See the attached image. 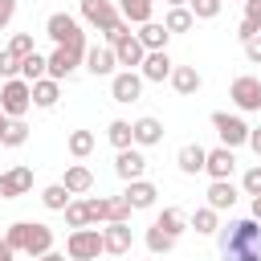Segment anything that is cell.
Listing matches in <instances>:
<instances>
[{"instance_id":"6da1fadb","label":"cell","mask_w":261,"mask_h":261,"mask_svg":"<svg viewBox=\"0 0 261 261\" xmlns=\"http://www.w3.org/2000/svg\"><path fill=\"white\" fill-rule=\"evenodd\" d=\"M220 253L224 261H261V220L257 216L228 220L220 228Z\"/></svg>"},{"instance_id":"7a4b0ae2","label":"cell","mask_w":261,"mask_h":261,"mask_svg":"<svg viewBox=\"0 0 261 261\" xmlns=\"http://www.w3.org/2000/svg\"><path fill=\"white\" fill-rule=\"evenodd\" d=\"M45 37H49L53 45L90 49V45H86V33H82V20H77V16H69V12H53V16L45 20Z\"/></svg>"},{"instance_id":"3957f363","label":"cell","mask_w":261,"mask_h":261,"mask_svg":"<svg viewBox=\"0 0 261 261\" xmlns=\"http://www.w3.org/2000/svg\"><path fill=\"white\" fill-rule=\"evenodd\" d=\"M98 253H106V245H102V228H73L69 237H65V257L69 261H98Z\"/></svg>"},{"instance_id":"277c9868","label":"cell","mask_w":261,"mask_h":261,"mask_svg":"<svg viewBox=\"0 0 261 261\" xmlns=\"http://www.w3.org/2000/svg\"><path fill=\"white\" fill-rule=\"evenodd\" d=\"M29 106H33V82H24V77H8V82L0 86V110H4L8 118H24Z\"/></svg>"},{"instance_id":"5b68a950","label":"cell","mask_w":261,"mask_h":261,"mask_svg":"<svg viewBox=\"0 0 261 261\" xmlns=\"http://www.w3.org/2000/svg\"><path fill=\"white\" fill-rule=\"evenodd\" d=\"M212 130L220 135V143H224V147H232V151H237V147H245V143H249V130H253V126H249L241 114L216 110V114H212Z\"/></svg>"},{"instance_id":"8992f818","label":"cell","mask_w":261,"mask_h":261,"mask_svg":"<svg viewBox=\"0 0 261 261\" xmlns=\"http://www.w3.org/2000/svg\"><path fill=\"white\" fill-rule=\"evenodd\" d=\"M228 98H232V106L237 110H261V77H253V73H241L237 82H232V90H228Z\"/></svg>"},{"instance_id":"52a82bcc","label":"cell","mask_w":261,"mask_h":261,"mask_svg":"<svg viewBox=\"0 0 261 261\" xmlns=\"http://www.w3.org/2000/svg\"><path fill=\"white\" fill-rule=\"evenodd\" d=\"M82 61H86V49H73V45H53V53H49V77L65 82V77H69Z\"/></svg>"},{"instance_id":"ba28073f","label":"cell","mask_w":261,"mask_h":261,"mask_svg":"<svg viewBox=\"0 0 261 261\" xmlns=\"http://www.w3.org/2000/svg\"><path fill=\"white\" fill-rule=\"evenodd\" d=\"M82 20L94 24L98 33H106L114 20H122V12H118L114 0H82Z\"/></svg>"},{"instance_id":"9c48e42d","label":"cell","mask_w":261,"mask_h":261,"mask_svg":"<svg viewBox=\"0 0 261 261\" xmlns=\"http://www.w3.org/2000/svg\"><path fill=\"white\" fill-rule=\"evenodd\" d=\"M110 98L114 102H139L143 98V73H135V69H122V73H114L110 77Z\"/></svg>"},{"instance_id":"30bf717a","label":"cell","mask_w":261,"mask_h":261,"mask_svg":"<svg viewBox=\"0 0 261 261\" xmlns=\"http://www.w3.org/2000/svg\"><path fill=\"white\" fill-rule=\"evenodd\" d=\"M102 245H106V253H114V257H126V253H130V245H135V232H130V224H126V220H110V224L102 228Z\"/></svg>"},{"instance_id":"8fae6325","label":"cell","mask_w":261,"mask_h":261,"mask_svg":"<svg viewBox=\"0 0 261 261\" xmlns=\"http://www.w3.org/2000/svg\"><path fill=\"white\" fill-rule=\"evenodd\" d=\"M33 188V167H8L0 171V200H16Z\"/></svg>"},{"instance_id":"7c38bea8","label":"cell","mask_w":261,"mask_h":261,"mask_svg":"<svg viewBox=\"0 0 261 261\" xmlns=\"http://www.w3.org/2000/svg\"><path fill=\"white\" fill-rule=\"evenodd\" d=\"M82 65H86L94 77H114V65H118V57H114V49H110V45H90Z\"/></svg>"},{"instance_id":"4fadbf2b","label":"cell","mask_w":261,"mask_h":261,"mask_svg":"<svg viewBox=\"0 0 261 261\" xmlns=\"http://www.w3.org/2000/svg\"><path fill=\"white\" fill-rule=\"evenodd\" d=\"M171 57H167V49H151L147 57H143V65H139V73H143V82H167L171 77Z\"/></svg>"},{"instance_id":"5bb4252c","label":"cell","mask_w":261,"mask_h":261,"mask_svg":"<svg viewBox=\"0 0 261 261\" xmlns=\"http://www.w3.org/2000/svg\"><path fill=\"white\" fill-rule=\"evenodd\" d=\"M114 171H118V179H143V171H147V159H143V151L139 147H122L118 151V159H114Z\"/></svg>"},{"instance_id":"9a60e30c","label":"cell","mask_w":261,"mask_h":261,"mask_svg":"<svg viewBox=\"0 0 261 261\" xmlns=\"http://www.w3.org/2000/svg\"><path fill=\"white\" fill-rule=\"evenodd\" d=\"M114 49V57H118V65L122 69H135V65H143V57H147V45L139 41V33H130V37H122L118 45H110Z\"/></svg>"},{"instance_id":"2e32d148","label":"cell","mask_w":261,"mask_h":261,"mask_svg":"<svg viewBox=\"0 0 261 261\" xmlns=\"http://www.w3.org/2000/svg\"><path fill=\"white\" fill-rule=\"evenodd\" d=\"M204 171L212 175V179H228L232 171H237V155H232V147H216V151H208V163H204Z\"/></svg>"},{"instance_id":"e0dca14e","label":"cell","mask_w":261,"mask_h":261,"mask_svg":"<svg viewBox=\"0 0 261 261\" xmlns=\"http://www.w3.org/2000/svg\"><path fill=\"white\" fill-rule=\"evenodd\" d=\"M167 82H171V90H175V94H184V98H192V94L204 86V77H200V69H196V65H175Z\"/></svg>"},{"instance_id":"ac0fdd59","label":"cell","mask_w":261,"mask_h":261,"mask_svg":"<svg viewBox=\"0 0 261 261\" xmlns=\"http://www.w3.org/2000/svg\"><path fill=\"white\" fill-rule=\"evenodd\" d=\"M130 130H135V147H155V143H163V122H159V118H151V114L135 118V122H130Z\"/></svg>"},{"instance_id":"d6986e66","label":"cell","mask_w":261,"mask_h":261,"mask_svg":"<svg viewBox=\"0 0 261 261\" xmlns=\"http://www.w3.org/2000/svg\"><path fill=\"white\" fill-rule=\"evenodd\" d=\"M175 163H179V171H184V175H200V171H204V163H208V151H204L200 143H184V147H179V155H175Z\"/></svg>"},{"instance_id":"ffe728a7","label":"cell","mask_w":261,"mask_h":261,"mask_svg":"<svg viewBox=\"0 0 261 261\" xmlns=\"http://www.w3.org/2000/svg\"><path fill=\"white\" fill-rule=\"evenodd\" d=\"M49 249H53V228H49V224H33V220H29L24 253H29V257H45Z\"/></svg>"},{"instance_id":"44dd1931","label":"cell","mask_w":261,"mask_h":261,"mask_svg":"<svg viewBox=\"0 0 261 261\" xmlns=\"http://www.w3.org/2000/svg\"><path fill=\"white\" fill-rule=\"evenodd\" d=\"M61 184H65L73 196H86V192L94 188V171H90L86 163H69V167H65V175H61Z\"/></svg>"},{"instance_id":"7402d4cb","label":"cell","mask_w":261,"mask_h":261,"mask_svg":"<svg viewBox=\"0 0 261 261\" xmlns=\"http://www.w3.org/2000/svg\"><path fill=\"white\" fill-rule=\"evenodd\" d=\"M122 196H126V200H130V208L139 212V208H155V196H159V188H155V184H147V179H130Z\"/></svg>"},{"instance_id":"603a6c76","label":"cell","mask_w":261,"mask_h":261,"mask_svg":"<svg viewBox=\"0 0 261 261\" xmlns=\"http://www.w3.org/2000/svg\"><path fill=\"white\" fill-rule=\"evenodd\" d=\"M57 98H61V82H57V77H41V82H33V106L53 110Z\"/></svg>"},{"instance_id":"cb8c5ba5","label":"cell","mask_w":261,"mask_h":261,"mask_svg":"<svg viewBox=\"0 0 261 261\" xmlns=\"http://www.w3.org/2000/svg\"><path fill=\"white\" fill-rule=\"evenodd\" d=\"M208 204H212L216 212L232 208V204H237V188H232V179H212V184H208Z\"/></svg>"},{"instance_id":"d4e9b609","label":"cell","mask_w":261,"mask_h":261,"mask_svg":"<svg viewBox=\"0 0 261 261\" xmlns=\"http://www.w3.org/2000/svg\"><path fill=\"white\" fill-rule=\"evenodd\" d=\"M139 41H143V45H147V53H151V49H167L171 33H167V24H159V20H147V24H139Z\"/></svg>"},{"instance_id":"484cf974","label":"cell","mask_w":261,"mask_h":261,"mask_svg":"<svg viewBox=\"0 0 261 261\" xmlns=\"http://www.w3.org/2000/svg\"><path fill=\"white\" fill-rule=\"evenodd\" d=\"M118 12H122V20H130V24H147L151 12H155V0H118Z\"/></svg>"},{"instance_id":"4316f807","label":"cell","mask_w":261,"mask_h":261,"mask_svg":"<svg viewBox=\"0 0 261 261\" xmlns=\"http://www.w3.org/2000/svg\"><path fill=\"white\" fill-rule=\"evenodd\" d=\"M143 241H147L151 257H163V253H171V249H175V241H179V237H171V232H163L159 224H151V228L143 232Z\"/></svg>"},{"instance_id":"83f0119b","label":"cell","mask_w":261,"mask_h":261,"mask_svg":"<svg viewBox=\"0 0 261 261\" xmlns=\"http://www.w3.org/2000/svg\"><path fill=\"white\" fill-rule=\"evenodd\" d=\"M20 77H24V82H41V77H49V57H41V53L20 57Z\"/></svg>"},{"instance_id":"f1b7e54d","label":"cell","mask_w":261,"mask_h":261,"mask_svg":"<svg viewBox=\"0 0 261 261\" xmlns=\"http://www.w3.org/2000/svg\"><path fill=\"white\" fill-rule=\"evenodd\" d=\"M73 200V192L65 188V184H49L45 192H41V204L49 208V212H65V204Z\"/></svg>"},{"instance_id":"f546056e","label":"cell","mask_w":261,"mask_h":261,"mask_svg":"<svg viewBox=\"0 0 261 261\" xmlns=\"http://www.w3.org/2000/svg\"><path fill=\"white\" fill-rule=\"evenodd\" d=\"M163 24H167V33H188V29L196 24V16H192V8H188V4H179V8H167Z\"/></svg>"},{"instance_id":"4dcf8cb0","label":"cell","mask_w":261,"mask_h":261,"mask_svg":"<svg viewBox=\"0 0 261 261\" xmlns=\"http://www.w3.org/2000/svg\"><path fill=\"white\" fill-rule=\"evenodd\" d=\"M106 139L114 143V151H122V147H135V130H130V122H126V118H114V122L106 126Z\"/></svg>"},{"instance_id":"1f68e13d","label":"cell","mask_w":261,"mask_h":261,"mask_svg":"<svg viewBox=\"0 0 261 261\" xmlns=\"http://www.w3.org/2000/svg\"><path fill=\"white\" fill-rule=\"evenodd\" d=\"M65 224H69V228L94 224V220H90V200H69V204H65Z\"/></svg>"},{"instance_id":"d6a6232c","label":"cell","mask_w":261,"mask_h":261,"mask_svg":"<svg viewBox=\"0 0 261 261\" xmlns=\"http://www.w3.org/2000/svg\"><path fill=\"white\" fill-rule=\"evenodd\" d=\"M216 216H220V212H216L212 204H208V208H196V212H192V228L204 232V237H208V232H220V220H216Z\"/></svg>"},{"instance_id":"836d02e7","label":"cell","mask_w":261,"mask_h":261,"mask_svg":"<svg viewBox=\"0 0 261 261\" xmlns=\"http://www.w3.org/2000/svg\"><path fill=\"white\" fill-rule=\"evenodd\" d=\"M0 143H4V147H24V143H29V122H24V118H8Z\"/></svg>"},{"instance_id":"e575fe53","label":"cell","mask_w":261,"mask_h":261,"mask_svg":"<svg viewBox=\"0 0 261 261\" xmlns=\"http://www.w3.org/2000/svg\"><path fill=\"white\" fill-rule=\"evenodd\" d=\"M65 147H69L73 159H86V155L94 151V130H69V143H65Z\"/></svg>"},{"instance_id":"d590c367","label":"cell","mask_w":261,"mask_h":261,"mask_svg":"<svg viewBox=\"0 0 261 261\" xmlns=\"http://www.w3.org/2000/svg\"><path fill=\"white\" fill-rule=\"evenodd\" d=\"M155 224H159L163 232H171V237H179V232H184V224H188V216H184L179 208H163V212L155 216Z\"/></svg>"},{"instance_id":"8d00e7d4","label":"cell","mask_w":261,"mask_h":261,"mask_svg":"<svg viewBox=\"0 0 261 261\" xmlns=\"http://www.w3.org/2000/svg\"><path fill=\"white\" fill-rule=\"evenodd\" d=\"M220 4H224V0H188V8H192L196 20H212V16H220Z\"/></svg>"},{"instance_id":"74e56055","label":"cell","mask_w":261,"mask_h":261,"mask_svg":"<svg viewBox=\"0 0 261 261\" xmlns=\"http://www.w3.org/2000/svg\"><path fill=\"white\" fill-rule=\"evenodd\" d=\"M24 237H29V220H16V224H8V232H4V241H8L16 253H24Z\"/></svg>"},{"instance_id":"f35d334b","label":"cell","mask_w":261,"mask_h":261,"mask_svg":"<svg viewBox=\"0 0 261 261\" xmlns=\"http://www.w3.org/2000/svg\"><path fill=\"white\" fill-rule=\"evenodd\" d=\"M20 73V57L12 49H0V77H16Z\"/></svg>"},{"instance_id":"ab89813d","label":"cell","mask_w":261,"mask_h":261,"mask_svg":"<svg viewBox=\"0 0 261 261\" xmlns=\"http://www.w3.org/2000/svg\"><path fill=\"white\" fill-rule=\"evenodd\" d=\"M8 49H12L16 57H29V53H37V45H33V37H29V33H16V37L8 41Z\"/></svg>"},{"instance_id":"60d3db41","label":"cell","mask_w":261,"mask_h":261,"mask_svg":"<svg viewBox=\"0 0 261 261\" xmlns=\"http://www.w3.org/2000/svg\"><path fill=\"white\" fill-rule=\"evenodd\" d=\"M90 220H94V224H98V220L110 224V200H106V196H94V200H90Z\"/></svg>"},{"instance_id":"b9f144b4","label":"cell","mask_w":261,"mask_h":261,"mask_svg":"<svg viewBox=\"0 0 261 261\" xmlns=\"http://www.w3.org/2000/svg\"><path fill=\"white\" fill-rule=\"evenodd\" d=\"M130 200L126 196H110V220H130Z\"/></svg>"},{"instance_id":"7bdbcfd3","label":"cell","mask_w":261,"mask_h":261,"mask_svg":"<svg viewBox=\"0 0 261 261\" xmlns=\"http://www.w3.org/2000/svg\"><path fill=\"white\" fill-rule=\"evenodd\" d=\"M241 188H245V196H261V163L245 171V179H241Z\"/></svg>"},{"instance_id":"ee69618b","label":"cell","mask_w":261,"mask_h":261,"mask_svg":"<svg viewBox=\"0 0 261 261\" xmlns=\"http://www.w3.org/2000/svg\"><path fill=\"white\" fill-rule=\"evenodd\" d=\"M122 37H130V20H114V24L106 29V45H118Z\"/></svg>"},{"instance_id":"f6af8a7d","label":"cell","mask_w":261,"mask_h":261,"mask_svg":"<svg viewBox=\"0 0 261 261\" xmlns=\"http://www.w3.org/2000/svg\"><path fill=\"white\" fill-rule=\"evenodd\" d=\"M257 33H261V24H253V20H241V24H237V37H241V45H245V41H253Z\"/></svg>"},{"instance_id":"bcb514c9","label":"cell","mask_w":261,"mask_h":261,"mask_svg":"<svg viewBox=\"0 0 261 261\" xmlns=\"http://www.w3.org/2000/svg\"><path fill=\"white\" fill-rule=\"evenodd\" d=\"M245 57H249L253 65H261V33H257L253 41H245Z\"/></svg>"},{"instance_id":"7dc6e473","label":"cell","mask_w":261,"mask_h":261,"mask_svg":"<svg viewBox=\"0 0 261 261\" xmlns=\"http://www.w3.org/2000/svg\"><path fill=\"white\" fill-rule=\"evenodd\" d=\"M16 16V0H0V29H8Z\"/></svg>"},{"instance_id":"c3c4849f","label":"cell","mask_w":261,"mask_h":261,"mask_svg":"<svg viewBox=\"0 0 261 261\" xmlns=\"http://www.w3.org/2000/svg\"><path fill=\"white\" fill-rule=\"evenodd\" d=\"M245 20L261 24V0H245Z\"/></svg>"},{"instance_id":"681fc988","label":"cell","mask_w":261,"mask_h":261,"mask_svg":"<svg viewBox=\"0 0 261 261\" xmlns=\"http://www.w3.org/2000/svg\"><path fill=\"white\" fill-rule=\"evenodd\" d=\"M249 147H253V155L261 159V126H253V130H249Z\"/></svg>"},{"instance_id":"f907efd6","label":"cell","mask_w":261,"mask_h":261,"mask_svg":"<svg viewBox=\"0 0 261 261\" xmlns=\"http://www.w3.org/2000/svg\"><path fill=\"white\" fill-rule=\"evenodd\" d=\"M12 257H16V249H12L8 241H0V261H12Z\"/></svg>"},{"instance_id":"816d5d0a","label":"cell","mask_w":261,"mask_h":261,"mask_svg":"<svg viewBox=\"0 0 261 261\" xmlns=\"http://www.w3.org/2000/svg\"><path fill=\"white\" fill-rule=\"evenodd\" d=\"M33 261H65V253H53V249H49L45 257H33Z\"/></svg>"},{"instance_id":"f5cc1de1","label":"cell","mask_w":261,"mask_h":261,"mask_svg":"<svg viewBox=\"0 0 261 261\" xmlns=\"http://www.w3.org/2000/svg\"><path fill=\"white\" fill-rule=\"evenodd\" d=\"M253 216L261 220V196H253Z\"/></svg>"},{"instance_id":"db71d44e","label":"cell","mask_w":261,"mask_h":261,"mask_svg":"<svg viewBox=\"0 0 261 261\" xmlns=\"http://www.w3.org/2000/svg\"><path fill=\"white\" fill-rule=\"evenodd\" d=\"M4 126H8V114L0 110V139H4Z\"/></svg>"},{"instance_id":"11a10c76","label":"cell","mask_w":261,"mask_h":261,"mask_svg":"<svg viewBox=\"0 0 261 261\" xmlns=\"http://www.w3.org/2000/svg\"><path fill=\"white\" fill-rule=\"evenodd\" d=\"M163 4H167V8H179V4H188V0H163Z\"/></svg>"},{"instance_id":"9f6ffc18","label":"cell","mask_w":261,"mask_h":261,"mask_svg":"<svg viewBox=\"0 0 261 261\" xmlns=\"http://www.w3.org/2000/svg\"><path fill=\"white\" fill-rule=\"evenodd\" d=\"M151 261H159V257H151Z\"/></svg>"}]
</instances>
